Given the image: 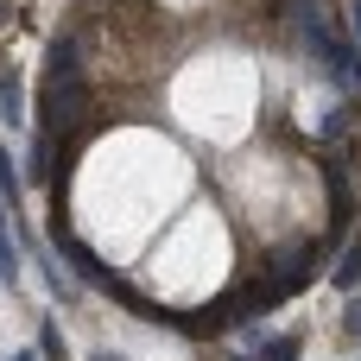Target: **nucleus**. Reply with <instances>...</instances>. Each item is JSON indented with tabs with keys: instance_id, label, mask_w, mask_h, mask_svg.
<instances>
[{
	"instance_id": "1",
	"label": "nucleus",
	"mask_w": 361,
	"mask_h": 361,
	"mask_svg": "<svg viewBox=\"0 0 361 361\" xmlns=\"http://www.w3.org/2000/svg\"><path fill=\"white\" fill-rule=\"evenodd\" d=\"M286 25H292V44H298L305 63H317L349 95H361V44L355 32H343V19L324 0H286Z\"/></svg>"
},
{
	"instance_id": "2",
	"label": "nucleus",
	"mask_w": 361,
	"mask_h": 361,
	"mask_svg": "<svg viewBox=\"0 0 361 361\" xmlns=\"http://www.w3.org/2000/svg\"><path fill=\"white\" fill-rule=\"evenodd\" d=\"M330 286H336L343 298H355V292H361V241H349V254L330 267Z\"/></svg>"
},
{
	"instance_id": "3",
	"label": "nucleus",
	"mask_w": 361,
	"mask_h": 361,
	"mask_svg": "<svg viewBox=\"0 0 361 361\" xmlns=\"http://www.w3.org/2000/svg\"><path fill=\"white\" fill-rule=\"evenodd\" d=\"M38 355H44V361H70V349H63V330H57V317H38Z\"/></svg>"
},
{
	"instance_id": "4",
	"label": "nucleus",
	"mask_w": 361,
	"mask_h": 361,
	"mask_svg": "<svg viewBox=\"0 0 361 361\" xmlns=\"http://www.w3.org/2000/svg\"><path fill=\"white\" fill-rule=\"evenodd\" d=\"M298 349H305L298 336H267V343H260L247 361H298Z\"/></svg>"
},
{
	"instance_id": "5",
	"label": "nucleus",
	"mask_w": 361,
	"mask_h": 361,
	"mask_svg": "<svg viewBox=\"0 0 361 361\" xmlns=\"http://www.w3.org/2000/svg\"><path fill=\"white\" fill-rule=\"evenodd\" d=\"M0 286H19V254H13V228H6V209H0Z\"/></svg>"
},
{
	"instance_id": "6",
	"label": "nucleus",
	"mask_w": 361,
	"mask_h": 361,
	"mask_svg": "<svg viewBox=\"0 0 361 361\" xmlns=\"http://www.w3.org/2000/svg\"><path fill=\"white\" fill-rule=\"evenodd\" d=\"M343 336L361 343V292H355V298H343Z\"/></svg>"
},
{
	"instance_id": "7",
	"label": "nucleus",
	"mask_w": 361,
	"mask_h": 361,
	"mask_svg": "<svg viewBox=\"0 0 361 361\" xmlns=\"http://www.w3.org/2000/svg\"><path fill=\"white\" fill-rule=\"evenodd\" d=\"M13 190H19V178H13V159H6V152H0V203H6V197H13Z\"/></svg>"
},
{
	"instance_id": "8",
	"label": "nucleus",
	"mask_w": 361,
	"mask_h": 361,
	"mask_svg": "<svg viewBox=\"0 0 361 361\" xmlns=\"http://www.w3.org/2000/svg\"><path fill=\"white\" fill-rule=\"evenodd\" d=\"M349 13H355V44H361V0H349Z\"/></svg>"
},
{
	"instance_id": "9",
	"label": "nucleus",
	"mask_w": 361,
	"mask_h": 361,
	"mask_svg": "<svg viewBox=\"0 0 361 361\" xmlns=\"http://www.w3.org/2000/svg\"><path fill=\"white\" fill-rule=\"evenodd\" d=\"M89 361H121V355H114V349H95V355H89Z\"/></svg>"
},
{
	"instance_id": "10",
	"label": "nucleus",
	"mask_w": 361,
	"mask_h": 361,
	"mask_svg": "<svg viewBox=\"0 0 361 361\" xmlns=\"http://www.w3.org/2000/svg\"><path fill=\"white\" fill-rule=\"evenodd\" d=\"M13 361H32V355H13Z\"/></svg>"
}]
</instances>
